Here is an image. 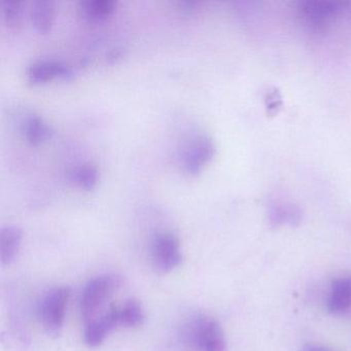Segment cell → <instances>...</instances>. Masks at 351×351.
<instances>
[{"label":"cell","mask_w":351,"mask_h":351,"mask_svg":"<svg viewBox=\"0 0 351 351\" xmlns=\"http://www.w3.org/2000/svg\"><path fill=\"white\" fill-rule=\"evenodd\" d=\"M180 239L171 232H158L152 241V260L162 273L171 272L182 263Z\"/></svg>","instance_id":"cell-5"},{"label":"cell","mask_w":351,"mask_h":351,"mask_svg":"<svg viewBox=\"0 0 351 351\" xmlns=\"http://www.w3.org/2000/svg\"><path fill=\"white\" fill-rule=\"evenodd\" d=\"M54 3L50 0H40L34 3L32 10V20L34 27L40 32H47L54 22Z\"/></svg>","instance_id":"cell-14"},{"label":"cell","mask_w":351,"mask_h":351,"mask_svg":"<svg viewBox=\"0 0 351 351\" xmlns=\"http://www.w3.org/2000/svg\"><path fill=\"white\" fill-rule=\"evenodd\" d=\"M71 293L69 287H55L40 302V319L47 332L53 336H58L62 330Z\"/></svg>","instance_id":"cell-4"},{"label":"cell","mask_w":351,"mask_h":351,"mask_svg":"<svg viewBox=\"0 0 351 351\" xmlns=\"http://www.w3.org/2000/svg\"><path fill=\"white\" fill-rule=\"evenodd\" d=\"M123 54H124V48H122V47H116V48L112 49V50L108 53V55H106V60L110 63L114 62V61L120 59L121 57L123 56Z\"/></svg>","instance_id":"cell-18"},{"label":"cell","mask_w":351,"mask_h":351,"mask_svg":"<svg viewBox=\"0 0 351 351\" xmlns=\"http://www.w3.org/2000/svg\"><path fill=\"white\" fill-rule=\"evenodd\" d=\"M302 351H332L322 345L313 344V343H307L304 345Z\"/></svg>","instance_id":"cell-19"},{"label":"cell","mask_w":351,"mask_h":351,"mask_svg":"<svg viewBox=\"0 0 351 351\" xmlns=\"http://www.w3.org/2000/svg\"><path fill=\"white\" fill-rule=\"evenodd\" d=\"M120 276L114 274L100 275L90 280L82 295V315L86 322L93 319L99 308L121 287Z\"/></svg>","instance_id":"cell-2"},{"label":"cell","mask_w":351,"mask_h":351,"mask_svg":"<svg viewBox=\"0 0 351 351\" xmlns=\"http://www.w3.org/2000/svg\"><path fill=\"white\" fill-rule=\"evenodd\" d=\"M351 306V276L340 277L332 283L328 299V310L342 314Z\"/></svg>","instance_id":"cell-9"},{"label":"cell","mask_w":351,"mask_h":351,"mask_svg":"<svg viewBox=\"0 0 351 351\" xmlns=\"http://www.w3.org/2000/svg\"><path fill=\"white\" fill-rule=\"evenodd\" d=\"M269 219L274 226H297L302 219L301 209L291 203H274L269 209Z\"/></svg>","instance_id":"cell-11"},{"label":"cell","mask_w":351,"mask_h":351,"mask_svg":"<svg viewBox=\"0 0 351 351\" xmlns=\"http://www.w3.org/2000/svg\"><path fill=\"white\" fill-rule=\"evenodd\" d=\"M117 326H119L118 312L117 307H114L100 317H94L87 322L84 332V340L88 346H99L106 340L108 335Z\"/></svg>","instance_id":"cell-8"},{"label":"cell","mask_w":351,"mask_h":351,"mask_svg":"<svg viewBox=\"0 0 351 351\" xmlns=\"http://www.w3.org/2000/svg\"><path fill=\"white\" fill-rule=\"evenodd\" d=\"M117 312H118L119 326L135 328L143 324L145 320L143 306L135 299L128 300L122 307H117Z\"/></svg>","instance_id":"cell-13"},{"label":"cell","mask_w":351,"mask_h":351,"mask_svg":"<svg viewBox=\"0 0 351 351\" xmlns=\"http://www.w3.org/2000/svg\"><path fill=\"white\" fill-rule=\"evenodd\" d=\"M186 339L198 351H228L221 324L207 316H197L186 326Z\"/></svg>","instance_id":"cell-1"},{"label":"cell","mask_w":351,"mask_h":351,"mask_svg":"<svg viewBox=\"0 0 351 351\" xmlns=\"http://www.w3.org/2000/svg\"><path fill=\"white\" fill-rule=\"evenodd\" d=\"M215 154V145L207 135L194 137L184 147L182 155V166L189 174H198Z\"/></svg>","instance_id":"cell-6"},{"label":"cell","mask_w":351,"mask_h":351,"mask_svg":"<svg viewBox=\"0 0 351 351\" xmlns=\"http://www.w3.org/2000/svg\"><path fill=\"white\" fill-rule=\"evenodd\" d=\"M23 232L16 226L3 227L0 231V261L9 266L15 261L21 246Z\"/></svg>","instance_id":"cell-10"},{"label":"cell","mask_w":351,"mask_h":351,"mask_svg":"<svg viewBox=\"0 0 351 351\" xmlns=\"http://www.w3.org/2000/svg\"><path fill=\"white\" fill-rule=\"evenodd\" d=\"M22 133L30 143L38 145L49 138L52 130L40 117L32 114L22 123Z\"/></svg>","instance_id":"cell-12"},{"label":"cell","mask_w":351,"mask_h":351,"mask_svg":"<svg viewBox=\"0 0 351 351\" xmlns=\"http://www.w3.org/2000/svg\"><path fill=\"white\" fill-rule=\"evenodd\" d=\"M341 3L328 0H307L298 3L297 15L301 23L312 32H324L335 23Z\"/></svg>","instance_id":"cell-3"},{"label":"cell","mask_w":351,"mask_h":351,"mask_svg":"<svg viewBox=\"0 0 351 351\" xmlns=\"http://www.w3.org/2000/svg\"><path fill=\"white\" fill-rule=\"evenodd\" d=\"M3 20L8 25L13 26L19 22L21 16V3L17 0H5L1 5Z\"/></svg>","instance_id":"cell-17"},{"label":"cell","mask_w":351,"mask_h":351,"mask_svg":"<svg viewBox=\"0 0 351 351\" xmlns=\"http://www.w3.org/2000/svg\"><path fill=\"white\" fill-rule=\"evenodd\" d=\"M98 176H99V172H98L97 167L91 163L82 164L75 167L71 173V180L73 182H77L82 188L88 189V190L93 189L96 186Z\"/></svg>","instance_id":"cell-16"},{"label":"cell","mask_w":351,"mask_h":351,"mask_svg":"<svg viewBox=\"0 0 351 351\" xmlns=\"http://www.w3.org/2000/svg\"><path fill=\"white\" fill-rule=\"evenodd\" d=\"M117 7L114 0H84L80 3V11L92 19L108 17Z\"/></svg>","instance_id":"cell-15"},{"label":"cell","mask_w":351,"mask_h":351,"mask_svg":"<svg viewBox=\"0 0 351 351\" xmlns=\"http://www.w3.org/2000/svg\"><path fill=\"white\" fill-rule=\"evenodd\" d=\"M75 75L73 67L54 59H44L32 63L27 69V77L32 83H44L54 77L71 80Z\"/></svg>","instance_id":"cell-7"}]
</instances>
